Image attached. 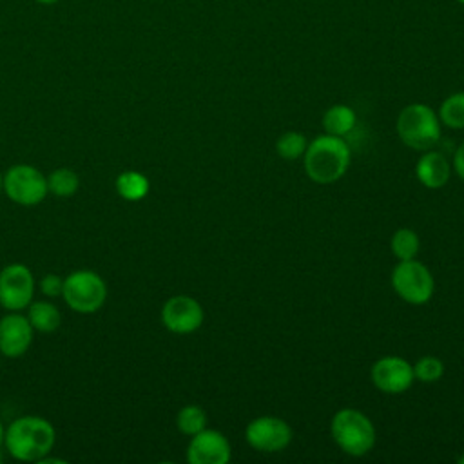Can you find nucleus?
I'll return each instance as SVG.
<instances>
[{"label": "nucleus", "mask_w": 464, "mask_h": 464, "mask_svg": "<svg viewBox=\"0 0 464 464\" xmlns=\"http://www.w3.org/2000/svg\"><path fill=\"white\" fill-rule=\"evenodd\" d=\"M306 138L301 134V132H295V130H288L285 134H281L276 141V150L277 154L283 158V160H297L304 154L306 150Z\"/></svg>", "instance_id": "nucleus-22"}, {"label": "nucleus", "mask_w": 464, "mask_h": 464, "mask_svg": "<svg viewBox=\"0 0 464 464\" xmlns=\"http://www.w3.org/2000/svg\"><path fill=\"white\" fill-rule=\"evenodd\" d=\"M27 319L36 332L51 334L60 326V312L49 301H31L27 306Z\"/></svg>", "instance_id": "nucleus-15"}, {"label": "nucleus", "mask_w": 464, "mask_h": 464, "mask_svg": "<svg viewBox=\"0 0 464 464\" xmlns=\"http://www.w3.org/2000/svg\"><path fill=\"white\" fill-rule=\"evenodd\" d=\"M355 127V112L348 105H332L324 114H323V129L326 134L334 136H346L352 129Z\"/></svg>", "instance_id": "nucleus-16"}, {"label": "nucleus", "mask_w": 464, "mask_h": 464, "mask_svg": "<svg viewBox=\"0 0 464 464\" xmlns=\"http://www.w3.org/2000/svg\"><path fill=\"white\" fill-rule=\"evenodd\" d=\"M232 457L228 439L218 430H201L190 437L187 460L190 464H227Z\"/></svg>", "instance_id": "nucleus-12"}, {"label": "nucleus", "mask_w": 464, "mask_h": 464, "mask_svg": "<svg viewBox=\"0 0 464 464\" xmlns=\"http://www.w3.org/2000/svg\"><path fill=\"white\" fill-rule=\"evenodd\" d=\"M149 179L138 170H123L116 178V192L127 201H140L149 194Z\"/></svg>", "instance_id": "nucleus-17"}, {"label": "nucleus", "mask_w": 464, "mask_h": 464, "mask_svg": "<svg viewBox=\"0 0 464 464\" xmlns=\"http://www.w3.org/2000/svg\"><path fill=\"white\" fill-rule=\"evenodd\" d=\"M392 286L406 303L422 304L433 295L435 281L428 266L415 259H404L399 261L392 272Z\"/></svg>", "instance_id": "nucleus-7"}, {"label": "nucleus", "mask_w": 464, "mask_h": 464, "mask_svg": "<svg viewBox=\"0 0 464 464\" xmlns=\"http://www.w3.org/2000/svg\"><path fill=\"white\" fill-rule=\"evenodd\" d=\"M36 4H42V5H53V4H56V2H60V0H34Z\"/></svg>", "instance_id": "nucleus-26"}, {"label": "nucleus", "mask_w": 464, "mask_h": 464, "mask_svg": "<svg viewBox=\"0 0 464 464\" xmlns=\"http://www.w3.org/2000/svg\"><path fill=\"white\" fill-rule=\"evenodd\" d=\"M453 169H455V172L459 174V178L464 179V143L459 145V149L455 150V156H453Z\"/></svg>", "instance_id": "nucleus-25"}, {"label": "nucleus", "mask_w": 464, "mask_h": 464, "mask_svg": "<svg viewBox=\"0 0 464 464\" xmlns=\"http://www.w3.org/2000/svg\"><path fill=\"white\" fill-rule=\"evenodd\" d=\"M442 373H444V364L435 355H424L413 366V375L420 382H435L442 377Z\"/></svg>", "instance_id": "nucleus-23"}, {"label": "nucleus", "mask_w": 464, "mask_h": 464, "mask_svg": "<svg viewBox=\"0 0 464 464\" xmlns=\"http://www.w3.org/2000/svg\"><path fill=\"white\" fill-rule=\"evenodd\" d=\"M78 187H80L78 174L67 167L56 169L47 176V188L51 194L58 198H69L76 194Z\"/></svg>", "instance_id": "nucleus-18"}, {"label": "nucleus", "mask_w": 464, "mask_h": 464, "mask_svg": "<svg viewBox=\"0 0 464 464\" xmlns=\"http://www.w3.org/2000/svg\"><path fill=\"white\" fill-rule=\"evenodd\" d=\"M415 174L424 187L440 188L450 179L451 169H450L448 160L440 152L428 149V152H424L419 158V161L415 165Z\"/></svg>", "instance_id": "nucleus-14"}, {"label": "nucleus", "mask_w": 464, "mask_h": 464, "mask_svg": "<svg viewBox=\"0 0 464 464\" xmlns=\"http://www.w3.org/2000/svg\"><path fill=\"white\" fill-rule=\"evenodd\" d=\"M40 290L47 297H58L62 295V290H63V279L58 277L56 274H45L40 279Z\"/></svg>", "instance_id": "nucleus-24"}, {"label": "nucleus", "mask_w": 464, "mask_h": 464, "mask_svg": "<svg viewBox=\"0 0 464 464\" xmlns=\"http://www.w3.org/2000/svg\"><path fill=\"white\" fill-rule=\"evenodd\" d=\"M56 440L53 424L38 415L14 419L4 435L7 453L22 462H38L51 453Z\"/></svg>", "instance_id": "nucleus-1"}, {"label": "nucleus", "mask_w": 464, "mask_h": 464, "mask_svg": "<svg viewBox=\"0 0 464 464\" xmlns=\"http://www.w3.org/2000/svg\"><path fill=\"white\" fill-rule=\"evenodd\" d=\"M437 116L450 129H464V91L448 96Z\"/></svg>", "instance_id": "nucleus-21"}, {"label": "nucleus", "mask_w": 464, "mask_h": 464, "mask_svg": "<svg viewBox=\"0 0 464 464\" xmlns=\"http://www.w3.org/2000/svg\"><path fill=\"white\" fill-rule=\"evenodd\" d=\"M34 295L33 272L22 263H11L0 270V304L11 312L29 306Z\"/></svg>", "instance_id": "nucleus-8"}, {"label": "nucleus", "mask_w": 464, "mask_h": 464, "mask_svg": "<svg viewBox=\"0 0 464 464\" xmlns=\"http://www.w3.org/2000/svg\"><path fill=\"white\" fill-rule=\"evenodd\" d=\"M457 2H459V4H462V5H464V0H457Z\"/></svg>", "instance_id": "nucleus-30"}, {"label": "nucleus", "mask_w": 464, "mask_h": 464, "mask_svg": "<svg viewBox=\"0 0 464 464\" xmlns=\"http://www.w3.org/2000/svg\"><path fill=\"white\" fill-rule=\"evenodd\" d=\"M245 439L250 448L263 451V453H276L285 450L292 440V428L286 420L263 415L246 424Z\"/></svg>", "instance_id": "nucleus-9"}, {"label": "nucleus", "mask_w": 464, "mask_h": 464, "mask_svg": "<svg viewBox=\"0 0 464 464\" xmlns=\"http://www.w3.org/2000/svg\"><path fill=\"white\" fill-rule=\"evenodd\" d=\"M203 308L190 295H174L161 306V323L172 334H192L203 323Z\"/></svg>", "instance_id": "nucleus-10"}, {"label": "nucleus", "mask_w": 464, "mask_h": 464, "mask_svg": "<svg viewBox=\"0 0 464 464\" xmlns=\"http://www.w3.org/2000/svg\"><path fill=\"white\" fill-rule=\"evenodd\" d=\"M304 170L315 183H334L350 167V147L341 136L323 134L306 145Z\"/></svg>", "instance_id": "nucleus-2"}, {"label": "nucleus", "mask_w": 464, "mask_h": 464, "mask_svg": "<svg viewBox=\"0 0 464 464\" xmlns=\"http://www.w3.org/2000/svg\"><path fill=\"white\" fill-rule=\"evenodd\" d=\"M390 246L393 256L399 261H404V259H415L420 243H419V236L411 228H397L392 236Z\"/></svg>", "instance_id": "nucleus-19"}, {"label": "nucleus", "mask_w": 464, "mask_h": 464, "mask_svg": "<svg viewBox=\"0 0 464 464\" xmlns=\"http://www.w3.org/2000/svg\"><path fill=\"white\" fill-rule=\"evenodd\" d=\"M34 328L27 315L16 312L0 319V353L5 357L24 355L33 343Z\"/></svg>", "instance_id": "nucleus-13"}, {"label": "nucleus", "mask_w": 464, "mask_h": 464, "mask_svg": "<svg viewBox=\"0 0 464 464\" xmlns=\"http://www.w3.org/2000/svg\"><path fill=\"white\" fill-rule=\"evenodd\" d=\"M395 129L402 143L415 150H428L440 138V120L424 103L406 105L397 116Z\"/></svg>", "instance_id": "nucleus-4"}, {"label": "nucleus", "mask_w": 464, "mask_h": 464, "mask_svg": "<svg viewBox=\"0 0 464 464\" xmlns=\"http://www.w3.org/2000/svg\"><path fill=\"white\" fill-rule=\"evenodd\" d=\"M335 444L352 457L366 455L375 444V428L372 420L359 410L343 408L330 422Z\"/></svg>", "instance_id": "nucleus-3"}, {"label": "nucleus", "mask_w": 464, "mask_h": 464, "mask_svg": "<svg viewBox=\"0 0 464 464\" xmlns=\"http://www.w3.org/2000/svg\"><path fill=\"white\" fill-rule=\"evenodd\" d=\"M370 377L377 390L390 395L406 392L415 379L413 366L406 359L397 355H386L375 361Z\"/></svg>", "instance_id": "nucleus-11"}, {"label": "nucleus", "mask_w": 464, "mask_h": 464, "mask_svg": "<svg viewBox=\"0 0 464 464\" xmlns=\"http://www.w3.org/2000/svg\"><path fill=\"white\" fill-rule=\"evenodd\" d=\"M4 435H5V430H4V424H2V420H0V446L4 444Z\"/></svg>", "instance_id": "nucleus-27"}, {"label": "nucleus", "mask_w": 464, "mask_h": 464, "mask_svg": "<svg viewBox=\"0 0 464 464\" xmlns=\"http://www.w3.org/2000/svg\"><path fill=\"white\" fill-rule=\"evenodd\" d=\"M176 426L181 433L185 435H196L199 433L201 430L207 428V413L201 406L198 404H188V406H183L179 411H178V417H176Z\"/></svg>", "instance_id": "nucleus-20"}, {"label": "nucleus", "mask_w": 464, "mask_h": 464, "mask_svg": "<svg viewBox=\"0 0 464 464\" xmlns=\"http://www.w3.org/2000/svg\"><path fill=\"white\" fill-rule=\"evenodd\" d=\"M0 190H2V174H0Z\"/></svg>", "instance_id": "nucleus-29"}, {"label": "nucleus", "mask_w": 464, "mask_h": 464, "mask_svg": "<svg viewBox=\"0 0 464 464\" xmlns=\"http://www.w3.org/2000/svg\"><path fill=\"white\" fill-rule=\"evenodd\" d=\"M62 297L65 304L78 314L100 310L107 299V285L92 270H74L63 279Z\"/></svg>", "instance_id": "nucleus-5"}, {"label": "nucleus", "mask_w": 464, "mask_h": 464, "mask_svg": "<svg viewBox=\"0 0 464 464\" xmlns=\"http://www.w3.org/2000/svg\"><path fill=\"white\" fill-rule=\"evenodd\" d=\"M2 188L7 198L22 207H34L49 194L47 176L33 165H14L2 174Z\"/></svg>", "instance_id": "nucleus-6"}, {"label": "nucleus", "mask_w": 464, "mask_h": 464, "mask_svg": "<svg viewBox=\"0 0 464 464\" xmlns=\"http://www.w3.org/2000/svg\"><path fill=\"white\" fill-rule=\"evenodd\" d=\"M457 460H459V464H464V453H462V455H460Z\"/></svg>", "instance_id": "nucleus-28"}]
</instances>
